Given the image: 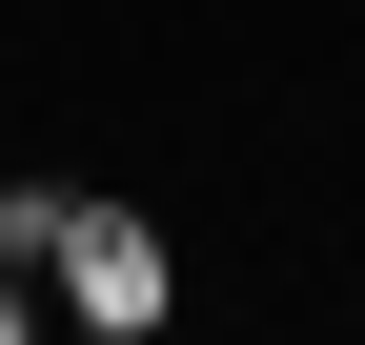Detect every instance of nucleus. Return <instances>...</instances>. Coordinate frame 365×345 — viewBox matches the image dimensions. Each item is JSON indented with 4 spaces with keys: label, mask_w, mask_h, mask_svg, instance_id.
<instances>
[{
    "label": "nucleus",
    "mask_w": 365,
    "mask_h": 345,
    "mask_svg": "<svg viewBox=\"0 0 365 345\" xmlns=\"http://www.w3.org/2000/svg\"><path fill=\"white\" fill-rule=\"evenodd\" d=\"M41 284H61V325H81V345H163V325H182V244L143 224V203H81Z\"/></svg>",
    "instance_id": "1"
},
{
    "label": "nucleus",
    "mask_w": 365,
    "mask_h": 345,
    "mask_svg": "<svg viewBox=\"0 0 365 345\" xmlns=\"http://www.w3.org/2000/svg\"><path fill=\"white\" fill-rule=\"evenodd\" d=\"M61 224H81V183H0V264H61Z\"/></svg>",
    "instance_id": "2"
}]
</instances>
